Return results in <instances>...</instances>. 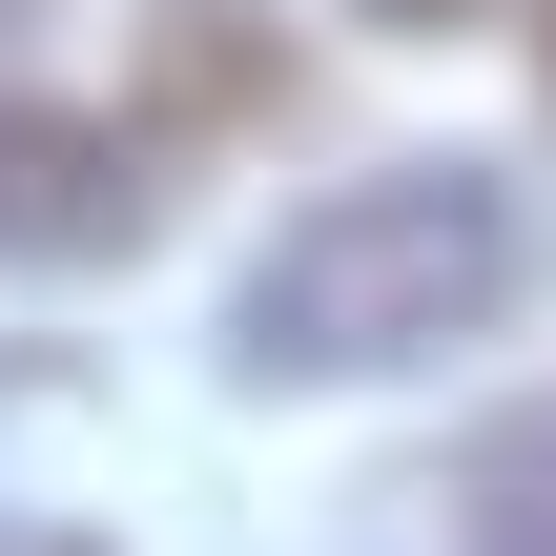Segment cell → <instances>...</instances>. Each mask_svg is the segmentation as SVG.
<instances>
[{
  "label": "cell",
  "mask_w": 556,
  "mask_h": 556,
  "mask_svg": "<svg viewBox=\"0 0 556 556\" xmlns=\"http://www.w3.org/2000/svg\"><path fill=\"white\" fill-rule=\"evenodd\" d=\"M392 516H413V556H556V413H495V433L433 454Z\"/></svg>",
  "instance_id": "cell-3"
},
{
  "label": "cell",
  "mask_w": 556,
  "mask_h": 556,
  "mask_svg": "<svg viewBox=\"0 0 556 556\" xmlns=\"http://www.w3.org/2000/svg\"><path fill=\"white\" fill-rule=\"evenodd\" d=\"M516 289H536V186L413 144V165L309 186V206L248 248L227 371H248V392H371V371H433V351L516 330Z\"/></svg>",
  "instance_id": "cell-1"
},
{
  "label": "cell",
  "mask_w": 556,
  "mask_h": 556,
  "mask_svg": "<svg viewBox=\"0 0 556 556\" xmlns=\"http://www.w3.org/2000/svg\"><path fill=\"white\" fill-rule=\"evenodd\" d=\"M0 21H21V0H0Z\"/></svg>",
  "instance_id": "cell-7"
},
{
  "label": "cell",
  "mask_w": 556,
  "mask_h": 556,
  "mask_svg": "<svg viewBox=\"0 0 556 556\" xmlns=\"http://www.w3.org/2000/svg\"><path fill=\"white\" fill-rule=\"evenodd\" d=\"M144 227H165L144 124H83V103H21L0 83V268H124Z\"/></svg>",
  "instance_id": "cell-2"
},
{
  "label": "cell",
  "mask_w": 556,
  "mask_h": 556,
  "mask_svg": "<svg viewBox=\"0 0 556 556\" xmlns=\"http://www.w3.org/2000/svg\"><path fill=\"white\" fill-rule=\"evenodd\" d=\"M351 21H475V0H351Z\"/></svg>",
  "instance_id": "cell-5"
},
{
  "label": "cell",
  "mask_w": 556,
  "mask_h": 556,
  "mask_svg": "<svg viewBox=\"0 0 556 556\" xmlns=\"http://www.w3.org/2000/svg\"><path fill=\"white\" fill-rule=\"evenodd\" d=\"M536 62H556V41H536Z\"/></svg>",
  "instance_id": "cell-8"
},
{
  "label": "cell",
  "mask_w": 556,
  "mask_h": 556,
  "mask_svg": "<svg viewBox=\"0 0 556 556\" xmlns=\"http://www.w3.org/2000/svg\"><path fill=\"white\" fill-rule=\"evenodd\" d=\"M0 556H83V536H41V516H0Z\"/></svg>",
  "instance_id": "cell-6"
},
{
  "label": "cell",
  "mask_w": 556,
  "mask_h": 556,
  "mask_svg": "<svg viewBox=\"0 0 556 556\" xmlns=\"http://www.w3.org/2000/svg\"><path fill=\"white\" fill-rule=\"evenodd\" d=\"M165 83H186L206 124H248V103H268V41H248V0H165Z\"/></svg>",
  "instance_id": "cell-4"
}]
</instances>
